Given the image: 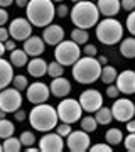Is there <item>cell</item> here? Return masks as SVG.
<instances>
[{
    "mask_svg": "<svg viewBox=\"0 0 135 152\" xmlns=\"http://www.w3.org/2000/svg\"><path fill=\"white\" fill-rule=\"evenodd\" d=\"M90 2H93V4H95V2H98V0H90Z\"/></svg>",
    "mask_w": 135,
    "mask_h": 152,
    "instance_id": "11a10c76",
    "label": "cell"
},
{
    "mask_svg": "<svg viewBox=\"0 0 135 152\" xmlns=\"http://www.w3.org/2000/svg\"><path fill=\"white\" fill-rule=\"evenodd\" d=\"M118 88H117V85H115V86H113V85H108V88H107V95H108V96H110V98H117V96H118Z\"/></svg>",
    "mask_w": 135,
    "mask_h": 152,
    "instance_id": "ab89813d",
    "label": "cell"
},
{
    "mask_svg": "<svg viewBox=\"0 0 135 152\" xmlns=\"http://www.w3.org/2000/svg\"><path fill=\"white\" fill-rule=\"evenodd\" d=\"M22 107V95L20 91L14 88H4L0 91V108L7 113H14Z\"/></svg>",
    "mask_w": 135,
    "mask_h": 152,
    "instance_id": "ba28073f",
    "label": "cell"
},
{
    "mask_svg": "<svg viewBox=\"0 0 135 152\" xmlns=\"http://www.w3.org/2000/svg\"><path fill=\"white\" fill-rule=\"evenodd\" d=\"M95 118H96L98 125H108L112 124V120H113V113H112V108H100L95 112Z\"/></svg>",
    "mask_w": 135,
    "mask_h": 152,
    "instance_id": "d4e9b609",
    "label": "cell"
},
{
    "mask_svg": "<svg viewBox=\"0 0 135 152\" xmlns=\"http://www.w3.org/2000/svg\"><path fill=\"white\" fill-rule=\"evenodd\" d=\"M71 2H73V4H78V2H81V0H71Z\"/></svg>",
    "mask_w": 135,
    "mask_h": 152,
    "instance_id": "f5cc1de1",
    "label": "cell"
},
{
    "mask_svg": "<svg viewBox=\"0 0 135 152\" xmlns=\"http://www.w3.org/2000/svg\"><path fill=\"white\" fill-rule=\"evenodd\" d=\"M12 83H14V86L19 90V91H22V90H27V78L24 75H17L14 76V80H12Z\"/></svg>",
    "mask_w": 135,
    "mask_h": 152,
    "instance_id": "1f68e13d",
    "label": "cell"
},
{
    "mask_svg": "<svg viewBox=\"0 0 135 152\" xmlns=\"http://www.w3.org/2000/svg\"><path fill=\"white\" fill-rule=\"evenodd\" d=\"M44 48H46V42L39 36H31V37H27L24 41V51L32 58H37V56L42 54Z\"/></svg>",
    "mask_w": 135,
    "mask_h": 152,
    "instance_id": "e0dca14e",
    "label": "cell"
},
{
    "mask_svg": "<svg viewBox=\"0 0 135 152\" xmlns=\"http://www.w3.org/2000/svg\"><path fill=\"white\" fill-rule=\"evenodd\" d=\"M2 145H4V152H19L22 149V142L20 139L9 137V139H5V142Z\"/></svg>",
    "mask_w": 135,
    "mask_h": 152,
    "instance_id": "f1b7e54d",
    "label": "cell"
},
{
    "mask_svg": "<svg viewBox=\"0 0 135 152\" xmlns=\"http://www.w3.org/2000/svg\"><path fill=\"white\" fill-rule=\"evenodd\" d=\"M100 19V10L98 7L90 2V0H81L71 9V20L78 29H90L95 27Z\"/></svg>",
    "mask_w": 135,
    "mask_h": 152,
    "instance_id": "3957f363",
    "label": "cell"
},
{
    "mask_svg": "<svg viewBox=\"0 0 135 152\" xmlns=\"http://www.w3.org/2000/svg\"><path fill=\"white\" fill-rule=\"evenodd\" d=\"M27 69H29V75L34 76V78H42L44 75H47V63L37 56L32 61H29Z\"/></svg>",
    "mask_w": 135,
    "mask_h": 152,
    "instance_id": "44dd1931",
    "label": "cell"
},
{
    "mask_svg": "<svg viewBox=\"0 0 135 152\" xmlns=\"http://www.w3.org/2000/svg\"><path fill=\"white\" fill-rule=\"evenodd\" d=\"M9 36H10V32H9V29H5V27H0V41H2V42H5V41H9Z\"/></svg>",
    "mask_w": 135,
    "mask_h": 152,
    "instance_id": "ee69618b",
    "label": "cell"
},
{
    "mask_svg": "<svg viewBox=\"0 0 135 152\" xmlns=\"http://www.w3.org/2000/svg\"><path fill=\"white\" fill-rule=\"evenodd\" d=\"M4 44H5V49L7 51H10V53L15 49V41H5Z\"/></svg>",
    "mask_w": 135,
    "mask_h": 152,
    "instance_id": "f6af8a7d",
    "label": "cell"
},
{
    "mask_svg": "<svg viewBox=\"0 0 135 152\" xmlns=\"http://www.w3.org/2000/svg\"><path fill=\"white\" fill-rule=\"evenodd\" d=\"M88 39H90V34H88L86 29H73L71 31V41H74L78 46L80 44H86L88 42Z\"/></svg>",
    "mask_w": 135,
    "mask_h": 152,
    "instance_id": "83f0119b",
    "label": "cell"
},
{
    "mask_svg": "<svg viewBox=\"0 0 135 152\" xmlns=\"http://www.w3.org/2000/svg\"><path fill=\"white\" fill-rule=\"evenodd\" d=\"M90 135L85 130H71L68 135V149L71 152H86L90 149Z\"/></svg>",
    "mask_w": 135,
    "mask_h": 152,
    "instance_id": "7c38bea8",
    "label": "cell"
},
{
    "mask_svg": "<svg viewBox=\"0 0 135 152\" xmlns=\"http://www.w3.org/2000/svg\"><path fill=\"white\" fill-rule=\"evenodd\" d=\"M7 49H5V44L2 42V41H0V58H2V56H4V53H5Z\"/></svg>",
    "mask_w": 135,
    "mask_h": 152,
    "instance_id": "681fc988",
    "label": "cell"
},
{
    "mask_svg": "<svg viewBox=\"0 0 135 152\" xmlns=\"http://www.w3.org/2000/svg\"><path fill=\"white\" fill-rule=\"evenodd\" d=\"M12 2H14V0H0V7H4V9H5V7L12 5Z\"/></svg>",
    "mask_w": 135,
    "mask_h": 152,
    "instance_id": "c3c4849f",
    "label": "cell"
},
{
    "mask_svg": "<svg viewBox=\"0 0 135 152\" xmlns=\"http://www.w3.org/2000/svg\"><path fill=\"white\" fill-rule=\"evenodd\" d=\"M96 59L100 61V64H101V66L107 64V58H105V56H100V58H96Z\"/></svg>",
    "mask_w": 135,
    "mask_h": 152,
    "instance_id": "f907efd6",
    "label": "cell"
},
{
    "mask_svg": "<svg viewBox=\"0 0 135 152\" xmlns=\"http://www.w3.org/2000/svg\"><path fill=\"white\" fill-rule=\"evenodd\" d=\"M120 53H122V56L127 58V59L135 58V39L134 37L123 39L122 44H120Z\"/></svg>",
    "mask_w": 135,
    "mask_h": 152,
    "instance_id": "7402d4cb",
    "label": "cell"
},
{
    "mask_svg": "<svg viewBox=\"0 0 135 152\" xmlns=\"http://www.w3.org/2000/svg\"><path fill=\"white\" fill-rule=\"evenodd\" d=\"M5 115H7V112H4V110L0 108V120H2V118H5Z\"/></svg>",
    "mask_w": 135,
    "mask_h": 152,
    "instance_id": "816d5d0a",
    "label": "cell"
},
{
    "mask_svg": "<svg viewBox=\"0 0 135 152\" xmlns=\"http://www.w3.org/2000/svg\"><path fill=\"white\" fill-rule=\"evenodd\" d=\"M88 151H91V152H112L113 149H112V145L110 144H95V145H91Z\"/></svg>",
    "mask_w": 135,
    "mask_h": 152,
    "instance_id": "d590c367",
    "label": "cell"
},
{
    "mask_svg": "<svg viewBox=\"0 0 135 152\" xmlns=\"http://www.w3.org/2000/svg\"><path fill=\"white\" fill-rule=\"evenodd\" d=\"M58 122H59L58 110L47 103L36 105L29 113V124L39 132H51L58 125Z\"/></svg>",
    "mask_w": 135,
    "mask_h": 152,
    "instance_id": "7a4b0ae2",
    "label": "cell"
},
{
    "mask_svg": "<svg viewBox=\"0 0 135 152\" xmlns=\"http://www.w3.org/2000/svg\"><path fill=\"white\" fill-rule=\"evenodd\" d=\"M83 54L85 56H90V58H96L98 54V49L93 46V44H85V49H83Z\"/></svg>",
    "mask_w": 135,
    "mask_h": 152,
    "instance_id": "74e56055",
    "label": "cell"
},
{
    "mask_svg": "<svg viewBox=\"0 0 135 152\" xmlns=\"http://www.w3.org/2000/svg\"><path fill=\"white\" fill-rule=\"evenodd\" d=\"M27 20L34 27H47L56 15L53 0H29L27 4Z\"/></svg>",
    "mask_w": 135,
    "mask_h": 152,
    "instance_id": "6da1fadb",
    "label": "cell"
},
{
    "mask_svg": "<svg viewBox=\"0 0 135 152\" xmlns=\"http://www.w3.org/2000/svg\"><path fill=\"white\" fill-rule=\"evenodd\" d=\"M63 73H64V66L59 64L58 61H53L51 64H47V75L51 78H59L63 76Z\"/></svg>",
    "mask_w": 135,
    "mask_h": 152,
    "instance_id": "4dcf8cb0",
    "label": "cell"
},
{
    "mask_svg": "<svg viewBox=\"0 0 135 152\" xmlns=\"http://www.w3.org/2000/svg\"><path fill=\"white\" fill-rule=\"evenodd\" d=\"M20 142H22V145H26V147L34 145V142H36V135H34L32 132H29V130L22 132V135H20Z\"/></svg>",
    "mask_w": 135,
    "mask_h": 152,
    "instance_id": "d6a6232c",
    "label": "cell"
},
{
    "mask_svg": "<svg viewBox=\"0 0 135 152\" xmlns=\"http://www.w3.org/2000/svg\"><path fill=\"white\" fill-rule=\"evenodd\" d=\"M9 32L14 37V41H26L27 37L32 36V24L24 17H17L10 22Z\"/></svg>",
    "mask_w": 135,
    "mask_h": 152,
    "instance_id": "8fae6325",
    "label": "cell"
},
{
    "mask_svg": "<svg viewBox=\"0 0 135 152\" xmlns=\"http://www.w3.org/2000/svg\"><path fill=\"white\" fill-rule=\"evenodd\" d=\"M2 151H4V145H2V144H0V152H2Z\"/></svg>",
    "mask_w": 135,
    "mask_h": 152,
    "instance_id": "db71d44e",
    "label": "cell"
},
{
    "mask_svg": "<svg viewBox=\"0 0 135 152\" xmlns=\"http://www.w3.org/2000/svg\"><path fill=\"white\" fill-rule=\"evenodd\" d=\"M127 27H128V32L135 36V10H132L127 17Z\"/></svg>",
    "mask_w": 135,
    "mask_h": 152,
    "instance_id": "8d00e7d4",
    "label": "cell"
},
{
    "mask_svg": "<svg viewBox=\"0 0 135 152\" xmlns=\"http://www.w3.org/2000/svg\"><path fill=\"white\" fill-rule=\"evenodd\" d=\"M101 68L100 61L96 58H90V56H85V58H80L73 64V78L80 85H90V83H95L101 75Z\"/></svg>",
    "mask_w": 135,
    "mask_h": 152,
    "instance_id": "277c9868",
    "label": "cell"
},
{
    "mask_svg": "<svg viewBox=\"0 0 135 152\" xmlns=\"http://www.w3.org/2000/svg\"><path fill=\"white\" fill-rule=\"evenodd\" d=\"M26 117H27L26 112H24V110H20V108L17 110V112H14V118H15L17 122H24V120H26Z\"/></svg>",
    "mask_w": 135,
    "mask_h": 152,
    "instance_id": "7bdbcfd3",
    "label": "cell"
},
{
    "mask_svg": "<svg viewBox=\"0 0 135 152\" xmlns=\"http://www.w3.org/2000/svg\"><path fill=\"white\" fill-rule=\"evenodd\" d=\"M81 129L88 134H91L98 129V122L95 117H85V118H81Z\"/></svg>",
    "mask_w": 135,
    "mask_h": 152,
    "instance_id": "f546056e",
    "label": "cell"
},
{
    "mask_svg": "<svg viewBox=\"0 0 135 152\" xmlns=\"http://www.w3.org/2000/svg\"><path fill=\"white\" fill-rule=\"evenodd\" d=\"M120 5H122L123 10L132 12V10H135V0H122V2H120Z\"/></svg>",
    "mask_w": 135,
    "mask_h": 152,
    "instance_id": "f35d334b",
    "label": "cell"
},
{
    "mask_svg": "<svg viewBox=\"0 0 135 152\" xmlns=\"http://www.w3.org/2000/svg\"><path fill=\"white\" fill-rule=\"evenodd\" d=\"M105 139L110 145H118L120 142L123 140V134L120 129H108L107 134H105Z\"/></svg>",
    "mask_w": 135,
    "mask_h": 152,
    "instance_id": "4316f807",
    "label": "cell"
},
{
    "mask_svg": "<svg viewBox=\"0 0 135 152\" xmlns=\"http://www.w3.org/2000/svg\"><path fill=\"white\" fill-rule=\"evenodd\" d=\"M80 103H81V108L85 110V112L95 113L96 110H100L103 107V96L98 90L90 88V90H85V91L81 93Z\"/></svg>",
    "mask_w": 135,
    "mask_h": 152,
    "instance_id": "9c48e42d",
    "label": "cell"
},
{
    "mask_svg": "<svg viewBox=\"0 0 135 152\" xmlns=\"http://www.w3.org/2000/svg\"><path fill=\"white\" fill-rule=\"evenodd\" d=\"M56 2H61V0H56Z\"/></svg>",
    "mask_w": 135,
    "mask_h": 152,
    "instance_id": "9f6ffc18",
    "label": "cell"
},
{
    "mask_svg": "<svg viewBox=\"0 0 135 152\" xmlns=\"http://www.w3.org/2000/svg\"><path fill=\"white\" fill-rule=\"evenodd\" d=\"M49 90H51V93H53L54 96H68L71 91V83L66 80V78H63V76H59V78H53V81H51V86H49Z\"/></svg>",
    "mask_w": 135,
    "mask_h": 152,
    "instance_id": "ac0fdd59",
    "label": "cell"
},
{
    "mask_svg": "<svg viewBox=\"0 0 135 152\" xmlns=\"http://www.w3.org/2000/svg\"><path fill=\"white\" fill-rule=\"evenodd\" d=\"M7 20H9V12H7L4 7H0V27H2L4 24H7Z\"/></svg>",
    "mask_w": 135,
    "mask_h": 152,
    "instance_id": "b9f144b4",
    "label": "cell"
},
{
    "mask_svg": "<svg viewBox=\"0 0 135 152\" xmlns=\"http://www.w3.org/2000/svg\"><path fill=\"white\" fill-rule=\"evenodd\" d=\"M14 132H15V127H14V124L10 120H7V118L0 120V139L5 140V139L14 135Z\"/></svg>",
    "mask_w": 135,
    "mask_h": 152,
    "instance_id": "484cf974",
    "label": "cell"
},
{
    "mask_svg": "<svg viewBox=\"0 0 135 152\" xmlns=\"http://www.w3.org/2000/svg\"><path fill=\"white\" fill-rule=\"evenodd\" d=\"M49 95H51V90H49V86H46L44 83L36 81V83H32L31 86H27V100L34 105L46 103Z\"/></svg>",
    "mask_w": 135,
    "mask_h": 152,
    "instance_id": "4fadbf2b",
    "label": "cell"
},
{
    "mask_svg": "<svg viewBox=\"0 0 135 152\" xmlns=\"http://www.w3.org/2000/svg\"><path fill=\"white\" fill-rule=\"evenodd\" d=\"M68 7L64 5V4H59V5H58V9H56V15L58 17H66L68 15Z\"/></svg>",
    "mask_w": 135,
    "mask_h": 152,
    "instance_id": "60d3db41",
    "label": "cell"
},
{
    "mask_svg": "<svg viewBox=\"0 0 135 152\" xmlns=\"http://www.w3.org/2000/svg\"><path fill=\"white\" fill-rule=\"evenodd\" d=\"M127 130L135 132V120H128V122H127Z\"/></svg>",
    "mask_w": 135,
    "mask_h": 152,
    "instance_id": "bcb514c9",
    "label": "cell"
},
{
    "mask_svg": "<svg viewBox=\"0 0 135 152\" xmlns=\"http://www.w3.org/2000/svg\"><path fill=\"white\" fill-rule=\"evenodd\" d=\"M17 7H20V9H24V7H27V4H29V0H15Z\"/></svg>",
    "mask_w": 135,
    "mask_h": 152,
    "instance_id": "7dc6e473",
    "label": "cell"
},
{
    "mask_svg": "<svg viewBox=\"0 0 135 152\" xmlns=\"http://www.w3.org/2000/svg\"><path fill=\"white\" fill-rule=\"evenodd\" d=\"M115 83H117V88H118L120 93H125V95L135 93V71H122L117 76Z\"/></svg>",
    "mask_w": 135,
    "mask_h": 152,
    "instance_id": "9a60e30c",
    "label": "cell"
},
{
    "mask_svg": "<svg viewBox=\"0 0 135 152\" xmlns=\"http://www.w3.org/2000/svg\"><path fill=\"white\" fill-rule=\"evenodd\" d=\"M112 113H113V118L118 122H128L135 115V105L128 98H120L112 107Z\"/></svg>",
    "mask_w": 135,
    "mask_h": 152,
    "instance_id": "30bf717a",
    "label": "cell"
},
{
    "mask_svg": "<svg viewBox=\"0 0 135 152\" xmlns=\"http://www.w3.org/2000/svg\"><path fill=\"white\" fill-rule=\"evenodd\" d=\"M71 130H73V129H71V124H64V122H63V124L56 125V132H58L61 137H68L71 134Z\"/></svg>",
    "mask_w": 135,
    "mask_h": 152,
    "instance_id": "e575fe53",
    "label": "cell"
},
{
    "mask_svg": "<svg viewBox=\"0 0 135 152\" xmlns=\"http://www.w3.org/2000/svg\"><path fill=\"white\" fill-rule=\"evenodd\" d=\"M117 76H118V73H117V69H115L113 66L110 64H105L101 68V75H100V80H101L105 85H112V83H115V80H117Z\"/></svg>",
    "mask_w": 135,
    "mask_h": 152,
    "instance_id": "603a6c76",
    "label": "cell"
},
{
    "mask_svg": "<svg viewBox=\"0 0 135 152\" xmlns=\"http://www.w3.org/2000/svg\"><path fill=\"white\" fill-rule=\"evenodd\" d=\"M54 58L63 66H73L81 58V49L74 41H63L56 46Z\"/></svg>",
    "mask_w": 135,
    "mask_h": 152,
    "instance_id": "8992f818",
    "label": "cell"
},
{
    "mask_svg": "<svg viewBox=\"0 0 135 152\" xmlns=\"http://www.w3.org/2000/svg\"><path fill=\"white\" fill-rule=\"evenodd\" d=\"M63 149H64V142L58 132L56 134L47 132L44 137H41V142H39V151L41 152H61Z\"/></svg>",
    "mask_w": 135,
    "mask_h": 152,
    "instance_id": "5bb4252c",
    "label": "cell"
},
{
    "mask_svg": "<svg viewBox=\"0 0 135 152\" xmlns=\"http://www.w3.org/2000/svg\"><path fill=\"white\" fill-rule=\"evenodd\" d=\"M27 53L24 49H14L10 53V63L12 66H15V68H22V66L27 64Z\"/></svg>",
    "mask_w": 135,
    "mask_h": 152,
    "instance_id": "cb8c5ba5",
    "label": "cell"
},
{
    "mask_svg": "<svg viewBox=\"0 0 135 152\" xmlns=\"http://www.w3.org/2000/svg\"><path fill=\"white\" fill-rule=\"evenodd\" d=\"M123 144H125V149L128 152H135V132H130L128 135L125 137Z\"/></svg>",
    "mask_w": 135,
    "mask_h": 152,
    "instance_id": "836d02e7",
    "label": "cell"
},
{
    "mask_svg": "<svg viewBox=\"0 0 135 152\" xmlns=\"http://www.w3.org/2000/svg\"><path fill=\"white\" fill-rule=\"evenodd\" d=\"M96 7H98V10H100V15L113 17L118 14L122 5H120V0H98Z\"/></svg>",
    "mask_w": 135,
    "mask_h": 152,
    "instance_id": "ffe728a7",
    "label": "cell"
},
{
    "mask_svg": "<svg viewBox=\"0 0 135 152\" xmlns=\"http://www.w3.org/2000/svg\"><path fill=\"white\" fill-rule=\"evenodd\" d=\"M96 37L105 46H113L123 37V27L117 19L107 17L96 26Z\"/></svg>",
    "mask_w": 135,
    "mask_h": 152,
    "instance_id": "5b68a950",
    "label": "cell"
},
{
    "mask_svg": "<svg viewBox=\"0 0 135 152\" xmlns=\"http://www.w3.org/2000/svg\"><path fill=\"white\" fill-rule=\"evenodd\" d=\"M42 39L49 46H58L59 42L64 41V29L58 24H49L42 31Z\"/></svg>",
    "mask_w": 135,
    "mask_h": 152,
    "instance_id": "2e32d148",
    "label": "cell"
},
{
    "mask_svg": "<svg viewBox=\"0 0 135 152\" xmlns=\"http://www.w3.org/2000/svg\"><path fill=\"white\" fill-rule=\"evenodd\" d=\"M14 80V68H12L10 61H5L4 58H0V91L7 88Z\"/></svg>",
    "mask_w": 135,
    "mask_h": 152,
    "instance_id": "d6986e66",
    "label": "cell"
},
{
    "mask_svg": "<svg viewBox=\"0 0 135 152\" xmlns=\"http://www.w3.org/2000/svg\"><path fill=\"white\" fill-rule=\"evenodd\" d=\"M58 117H59L61 122L64 124H74V122H80L81 120V103L78 100H73V98H68V100H63L59 105H58Z\"/></svg>",
    "mask_w": 135,
    "mask_h": 152,
    "instance_id": "52a82bcc",
    "label": "cell"
}]
</instances>
